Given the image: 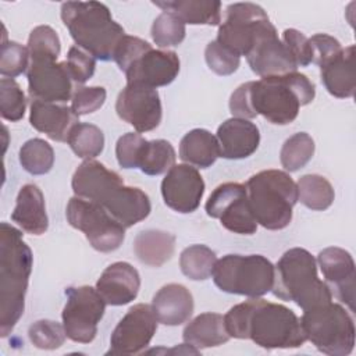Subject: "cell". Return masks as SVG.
Returning a JSON list of instances; mask_svg holds the SVG:
<instances>
[{
    "mask_svg": "<svg viewBox=\"0 0 356 356\" xmlns=\"http://www.w3.org/2000/svg\"><path fill=\"white\" fill-rule=\"evenodd\" d=\"M331 295L355 312V261L352 254L337 246L323 249L316 260Z\"/></svg>",
    "mask_w": 356,
    "mask_h": 356,
    "instance_id": "d6986e66",
    "label": "cell"
},
{
    "mask_svg": "<svg viewBox=\"0 0 356 356\" xmlns=\"http://www.w3.org/2000/svg\"><path fill=\"white\" fill-rule=\"evenodd\" d=\"M26 70L28 92L32 100L65 103L72 99V79L65 61L46 57H29Z\"/></svg>",
    "mask_w": 356,
    "mask_h": 356,
    "instance_id": "5bb4252c",
    "label": "cell"
},
{
    "mask_svg": "<svg viewBox=\"0 0 356 356\" xmlns=\"http://www.w3.org/2000/svg\"><path fill=\"white\" fill-rule=\"evenodd\" d=\"M314 96V83L295 71L239 85L229 97V110L236 118L249 120L260 114L271 124L286 125L295 121L299 108L312 103Z\"/></svg>",
    "mask_w": 356,
    "mask_h": 356,
    "instance_id": "6da1fadb",
    "label": "cell"
},
{
    "mask_svg": "<svg viewBox=\"0 0 356 356\" xmlns=\"http://www.w3.org/2000/svg\"><path fill=\"white\" fill-rule=\"evenodd\" d=\"M115 111L121 120L132 125L139 134L156 129L163 117L157 90L135 85H127L118 93Z\"/></svg>",
    "mask_w": 356,
    "mask_h": 356,
    "instance_id": "2e32d148",
    "label": "cell"
},
{
    "mask_svg": "<svg viewBox=\"0 0 356 356\" xmlns=\"http://www.w3.org/2000/svg\"><path fill=\"white\" fill-rule=\"evenodd\" d=\"M220 157L217 138L207 129L195 128L179 143V159L197 168H209Z\"/></svg>",
    "mask_w": 356,
    "mask_h": 356,
    "instance_id": "f1b7e54d",
    "label": "cell"
},
{
    "mask_svg": "<svg viewBox=\"0 0 356 356\" xmlns=\"http://www.w3.org/2000/svg\"><path fill=\"white\" fill-rule=\"evenodd\" d=\"M146 139L138 132H128L118 138L115 145L117 161L122 168H138Z\"/></svg>",
    "mask_w": 356,
    "mask_h": 356,
    "instance_id": "ee69618b",
    "label": "cell"
},
{
    "mask_svg": "<svg viewBox=\"0 0 356 356\" xmlns=\"http://www.w3.org/2000/svg\"><path fill=\"white\" fill-rule=\"evenodd\" d=\"M193 296L191 291L181 284H167L153 296L152 309L164 325H181L186 323L193 313Z\"/></svg>",
    "mask_w": 356,
    "mask_h": 356,
    "instance_id": "cb8c5ba5",
    "label": "cell"
},
{
    "mask_svg": "<svg viewBox=\"0 0 356 356\" xmlns=\"http://www.w3.org/2000/svg\"><path fill=\"white\" fill-rule=\"evenodd\" d=\"M19 163L32 175L47 174L54 164V150L40 138L29 139L19 149Z\"/></svg>",
    "mask_w": 356,
    "mask_h": 356,
    "instance_id": "d590c367",
    "label": "cell"
},
{
    "mask_svg": "<svg viewBox=\"0 0 356 356\" xmlns=\"http://www.w3.org/2000/svg\"><path fill=\"white\" fill-rule=\"evenodd\" d=\"M300 323L306 338L323 353L350 355L355 346V323L348 310L332 300L303 310Z\"/></svg>",
    "mask_w": 356,
    "mask_h": 356,
    "instance_id": "ba28073f",
    "label": "cell"
},
{
    "mask_svg": "<svg viewBox=\"0 0 356 356\" xmlns=\"http://www.w3.org/2000/svg\"><path fill=\"white\" fill-rule=\"evenodd\" d=\"M211 275L222 292L260 298L273 288L274 266L261 254H225L216 261Z\"/></svg>",
    "mask_w": 356,
    "mask_h": 356,
    "instance_id": "9c48e42d",
    "label": "cell"
},
{
    "mask_svg": "<svg viewBox=\"0 0 356 356\" xmlns=\"http://www.w3.org/2000/svg\"><path fill=\"white\" fill-rule=\"evenodd\" d=\"M152 49V44L147 43L146 40L136 38V36H129L125 35L120 44L117 46V50L114 53V61L117 63V65L120 67L121 71H127V68L140 56L143 54L146 50Z\"/></svg>",
    "mask_w": 356,
    "mask_h": 356,
    "instance_id": "7dc6e473",
    "label": "cell"
},
{
    "mask_svg": "<svg viewBox=\"0 0 356 356\" xmlns=\"http://www.w3.org/2000/svg\"><path fill=\"white\" fill-rule=\"evenodd\" d=\"M140 277L127 261L110 264L96 282V289L110 306H122L132 302L139 292Z\"/></svg>",
    "mask_w": 356,
    "mask_h": 356,
    "instance_id": "ffe728a7",
    "label": "cell"
},
{
    "mask_svg": "<svg viewBox=\"0 0 356 356\" xmlns=\"http://www.w3.org/2000/svg\"><path fill=\"white\" fill-rule=\"evenodd\" d=\"M175 236L161 229L140 231L134 239L138 260L149 267H161L174 254Z\"/></svg>",
    "mask_w": 356,
    "mask_h": 356,
    "instance_id": "f546056e",
    "label": "cell"
},
{
    "mask_svg": "<svg viewBox=\"0 0 356 356\" xmlns=\"http://www.w3.org/2000/svg\"><path fill=\"white\" fill-rule=\"evenodd\" d=\"M29 57H46L57 60L61 44L57 32L49 25H39L32 29L28 38Z\"/></svg>",
    "mask_w": 356,
    "mask_h": 356,
    "instance_id": "f35d334b",
    "label": "cell"
},
{
    "mask_svg": "<svg viewBox=\"0 0 356 356\" xmlns=\"http://www.w3.org/2000/svg\"><path fill=\"white\" fill-rule=\"evenodd\" d=\"M28 337L36 348L53 350L64 343L67 334L64 325L57 321L38 320L31 324L28 330Z\"/></svg>",
    "mask_w": 356,
    "mask_h": 356,
    "instance_id": "ab89813d",
    "label": "cell"
},
{
    "mask_svg": "<svg viewBox=\"0 0 356 356\" xmlns=\"http://www.w3.org/2000/svg\"><path fill=\"white\" fill-rule=\"evenodd\" d=\"M106 95L102 86H81L72 95L71 108L78 117L95 113L104 104Z\"/></svg>",
    "mask_w": 356,
    "mask_h": 356,
    "instance_id": "f6af8a7d",
    "label": "cell"
},
{
    "mask_svg": "<svg viewBox=\"0 0 356 356\" xmlns=\"http://www.w3.org/2000/svg\"><path fill=\"white\" fill-rule=\"evenodd\" d=\"M11 220L25 232L42 235L47 231L49 217L46 213L44 197L35 184L24 185L17 196Z\"/></svg>",
    "mask_w": 356,
    "mask_h": 356,
    "instance_id": "d4e9b609",
    "label": "cell"
},
{
    "mask_svg": "<svg viewBox=\"0 0 356 356\" xmlns=\"http://www.w3.org/2000/svg\"><path fill=\"white\" fill-rule=\"evenodd\" d=\"M204 58L209 68L217 75H231L241 64V57L221 46L217 40H211L204 50Z\"/></svg>",
    "mask_w": 356,
    "mask_h": 356,
    "instance_id": "b9f144b4",
    "label": "cell"
},
{
    "mask_svg": "<svg viewBox=\"0 0 356 356\" xmlns=\"http://www.w3.org/2000/svg\"><path fill=\"white\" fill-rule=\"evenodd\" d=\"M33 256L22 234L8 222L0 224V335L7 337L25 309V293Z\"/></svg>",
    "mask_w": 356,
    "mask_h": 356,
    "instance_id": "277c9868",
    "label": "cell"
},
{
    "mask_svg": "<svg viewBox=\"0 0 356 356\" xmlns=\"http://www.w3.org/2000/svg\"><path fill=\"white\" fill-rule=\"evenodd\" d=\"M61 19L75 44L96 60L110 61L124 28L111 17L108 7L99 1H65L61 4Z\"/></svg>",
    "mask_w": 356,
    "mask_h": 356,
    "instance_id": "5b68a950",
    "label": "cell"
},
{
    "mask_svg": "<svg viewBox=\"0 0 356 356\" xmlns=\"http://www.w3.org/2000/svg\"><path fill=\"white\" fill-rule=\"evenodd\" d=\"M161 195L170 209L188 214L199 207L204 195V181L193 165L174 164L161 181Z\"/></svg>",
    "mask_w": 356,
    "mask_h": 356,
    "instance_id": "e0dca14e",
    "label": "cell"
},
{
    "mask_svg": "<svg viewBox=\"0 0 356 356\" xmlns=\"http://www.w3.org/2000/svg\"><path fill=\"white\" fill-rule=\"evenodd\" d=\"M150 33L153 42L159 47L164 49L170 46H178L185 39L186 29L185 24L178 17L168 11H163L153 21Z\"/></svg>",
    "mask_w": 356,
    "mask_h": 356,
    "instance_id": "8d00e7d4",
    "label": "cell"
},
{
    "mask_svg": "<svg viewBox=\"0 0 356 356\" xmlns=\"http://www.w3.org/2000/svg\"><path fill=\"white\" fill-rule=\"evenodd\" d=\"M309 42L312 47V63L317 64L318 67L332 60L343 49L334 36L327 33H316L309 38Z\"/></svg>",
    "mask_w": 356,
    "mask_h": 356,
    "instance_id": "c3c4849f",
    "label": "cell"
},
{
    "mask_svg": "<svg viewBox=\"0 0 356 356\" xmlns=\"http://www.w3.org/2000/svg\"><path fill=\"white\" fill-rule=\"evenodd\" d=\"M31 125L57 142H67L71 129L79 122L78 115L68 106L32 100L29 113Z\"/></svg>",
    "mask_w": 356,
    "mask_h": 356,
    "instance_id": "603a6c76",
    "label": "cell"
},
{
    "mask_svg": "<svg viewBox=\"0 0 356 356\" xmlns=\"http://www.w3.org/2000/svg\"><path fill=\"white\" fill-rule=\"evenodd\" d=\"M71 185L75 196L97 203L125 228L145 220L152 211L150 199L142 189L124 185L115 171L93 159L78 165Z\"/></svg>",
    "mask_w": 356,
    "mask_h": 356,
    "instance_id": "3957f363",
    "label": "cell"
},
{
    "mask_svg": "<svg viewBox=\"0 0 356 356\" xmlns=\"http://www.w3.org/2000/svg\"><path fill=\"white\" fill-rule=\"evenodd\" d=\"M282 43L298 67H306L312 63L310 42L302 32L293 28L285 29L282 32Z\"/></svg>",
    "mask_w": 356,
    "mask_h": 356,
    "instance_id": "bcb514c9",
    "label": "cell"
},
{
    "mask_svg": "<svg viewBox=\"0 0 356 356\" xmlns=\"http://www.w3.org/2000/svg\"><path fill=\"white\" fill-rule=\"evenodd\" d=\"M26 108V99L19 85L13 78L0 81V114L7 121H19Z\"/></svg>",
    "mask_w": 356,
    "mask_h": 356,
    "instance_id": "74e56055",
    "label": "cell"
},
{
    "mask_svg": "<svg viewBox=\"0 0 356 356\" xmlns=\"http://www.w3.org/2000/svg\"><path fill=\"white\" fill-rule=\"evenodd\" d=\"M250 70L260 78L280 76L295 72L298 65L286 50L278 33L270 35L259 42L246 56Z\"/></svg>",
    "mask_w": 356,
    "mask_h": 356,
    "instance_id": "7402d4cb",
    "label": "cell"
},
{
    "mask_svg": "<svg viewBox=\"0 0 356 356\" xmlns=\"http://www.w3.org/2000/svg\"><path fill=\"white\" fill-rule=\"evenodd\" d=\"M71 150L81 159H95L104 149L103 131L88 122H78L70 132L67 139Z\"/></svg>",
    "mask_w": 356,
    "mask_h": 356,
    "instance_id": "836d02e7",
    "label": "cell"
},
{
    "mask_svg": "<svg viewBox=\"0 0 356 356\" xmlns=\"http://www.w3.org/2000/svg\"><path fill=\"white\" fill-rule=\"evenodd\" d=\"M274 33L277 29L260 6L234 3L225 8L216 40L236 56L246 57L259 42Z\"/></svg>",
    "mask_w": 356,
    "mask_h": 356,
    "instance_id": "30bf717a",
    "label": "cell"
},
{
    "mask_svg": "<svg viewBox=\"0 0 356 356\" xmlns=\"http://www.w3.org/2000/svg\"><path fill=\"white\" fill-rule=\"evenodd\" d=\"M296 188L298 200L314 211H323L328 209L335 197L332 185L328 182V179L318 174H306L300 177Z\"/></svg>",
    "mask_w": 356,
    "mask_h": 356,
    "instance_id": "4dcf8cb0",
    "label": "cell"
},
{
    "mask_svg": "<svg viewBox=\"0 0 356 356\" xmlns=\"http://www.w3.org/2000/svg\"><path fill=\"white\" fill-rule=\"evenodd\" d=\"M175 150L168 140H146L138 168L146 175H160L167 172L175 164Z\"/></svg>",
    "mask_w": 356,
    "mask_h": 356,
    "instance_id": "d6a6232c",
    "label": "cell"
},
{
    "mask_svg": "<svg viewBox=\"0 0 356 356\" xmlns=\"http://www.w3.org/2000/svg\"><path fill=\"white\" fill-rule=\"evenodd\" d=\"M65 296L67 302L61 317L67 338L79 343L92 342L107 303L97 289L89 285L67 288Z\"/></svg>",
    "mask_w": 356,
    "mask_h": 356,
    "instance_id": "7c38bea8",
    "label": "cell"
},
{
    "mask_svg": "<svg viewBox=\"0 0 356 356\" xmlns=\"http://www.w3.org/2000/svg\"><path fill=\"white\" fill-rule=\"evenodd\" d=\"M157 323L159 320L152 309V305H134L114 328L107 355L140 353L156 334Z\"/></svg>",
    "mask_w": 356,
    "mask_h": 356,
    "instance_id": "9a60e30c",
    "label": "cell"
},
{
    "mask_svg": "<svg viewBox=\"0 0 356 356\" xmlns=\"http://www.w3.org/2000/svg\"><path fill=\"white\" fill-rule=\"evenodd\" d=\"M65 64L72 82H75L76 85H82L95 74L96 58L81 47L72 46L68 50Z\"/></svg>",
    "mask_w": 356,
    "mask_h": 356,
    "instance_id": "7bdbcfd3",
    "label": "cell"
},
{
    "mask_svg": "<svg viewBox=\"0 0 356 356\" xmlns=\"http://www.w3.org/2000/svg\"><path fill=\"white\" fill-rule=\"evenodd\" d=\"M245 186L257 224L271 231L289 225L298 202V188L286 171L263 170L252 175Z\"/></svg>",
    "mask_w": 356,
    "mask_h": 356,
    "instance_id": "52a82bcc",
    "label": "cell"
},
{
    "mask_svg": "<svg viewBox=\"0 0 356 356\" xmlns=\"http://www.w3.org/2000/svg\"><path fill=\"white\" fill-rule=\"evenodd\" d=\"M153 4L174 14L184 24L214 26L221 22V3L217 0H163Z\"/></svg>",
    "mask_w": 356,
    "mask_h": 356,
    "instance_id": "83f0119b",
    "label": "cell"
},
{
    "mask_svg": "<svg viewBox=\"0 0 356 356\" xmlns=\"http://www.w3.org/2000/svg\"><path fill=\"white\" fill-rule=\"evenodd\" d=\"M29 60L28 47L18 42L4 40L0 50V74L4 78H15L26 72Z\"/></svg>",
    "mask_w": 356,
    "mask_h": 356,
    "instance_id": "60d3db41",
    "label": "cell"
},
{
    "mask_svg": "<svg viewBox=\"0 0 356 356\" xmlns=\"http://www.w3.org/2000/svg\"><path fill=\"white\" fill-rule=\"evenodd\" d=\"M182 338L196 349L213 348L225 343L231 337L227 332L224 316L218 313H202L184 328Z\"/></svg>",
    "mask_w": 356,
    "mask_h": 356,
    "instance_id": "4316f807",
    "label": "cell"
},
{
    "mask_svg": "<svg viewBox=\"0 0 356 356\" xmlns=\"http://www.w3.org/2000/svg\"><path fill=\"white\" fill-rule=\"evenodd\" d=\"M220 146V157L239 160L252 156L260 143L259 128L249 120L232 117L225 120L216 135Z\"/></svg>",
    "mask_w": 356,
    "mask_h": 356,
    "instance_id": "44dd1931",
    "label": "cell"
},
{
    "mask_svg": "<svg viewBox=\"0 0 356 356\" xmlns=\"http://www.w3.org/2000/svg\"><path fill=\"white\" fill-rule=\"evenodd\" d=\"M314 140L306 132H298L289 136L280 152V160L285 171L295 172L303 168L314 154Z\"/></svg>",
    "mask_w": 356,
    "mask_h": 356,
    "instance_id": "e575fe53",
    "label": "cell"
},
{
    "mask_svg": "<svg viewBox=\"0 0 356 356\" xmlns=\"http://www.w3.org/2000/svg\"><path fill=\"white\" fill-rule=\"evenodd\" d=\"M320 76L330 95L339 99L352 97L356 88L355 46L342 49L339 54L321 65Z\"/></svg>",
    "mask_w": 356,
    "mask_h": 356,
    "instance_id": "484cf974",
    "label": "cell"
},
{
    "mask_svg": "<svg viewBox=\"0 0 356 356\" xmlns=\"http://www.w3.org/2000/svg\"><path fill=\"white\" fill-rule=\"evenodd\" d=\"M224 323L229 337L250 339L264 349L299 348L307 341L300 318L291 309L260 298L231 307Z\"/></svg>",
    "mask_w": 356,
    "mask_h": 356,
    "instance_id": "7a4b0ae2",
    "label": "cell"
},
{
    "mask_svg": "<svg viewBox=\"0 0 356 356\" xmlns=\"http://www.w3.org/2000/svg\"><path fill=\"white\" fill-rule=\"evenodd\" d=\"M217 261L216 253L206 245H191L179 256V267L185 277L193 281L207 280Z\"/></svg>",
    "mask_w": 356,
    "mask_h": 356,
    "instance_id": "1f68e13d",
    "label": "cell"
},
{
    "mask_svg": "<svg viewBox=\"0 0 356 356\" xmlns=\"http://www.w3.org/2000/svg\"><path fill=\"white\" fill-rule=\"evenodd\" d=\"M179 72V58L172 50L149 49L125 71L127 85L159 88L171 83Z\"/></svg>",
    "mask_w": 356,
    "mask_h": 356,
    "instance_id": "ac0fdd59",
    "label": "cell"
},
{
    "mask_svg": "<svg viewBox=\"0 0 356 356\" xmlns=\"http://www.w3.org/2000/svg\"><path fill=\"white\" fill-rule=\"evenodd\" d=\"M206 213L209 217L220 220L221 225L234 234L252 235L257 229L243 184L218 185L206 202Z\"/></svg>",
    "mask_w": 356,
    "mask_h": 356,
    "instance_id": "4fadbf2b",
    "label": "cell"
},
{
    "mask_svg": "<svg viewBox=\"0 0 356 356\" xmlns=\"http://www.w3.org/2000/svg\"><path fill=\"white\" fill-rule=\"evenodd\" d=\"M274 296L295 302L302 310L332 300L328 285L317 275V261L303 248L286 250L274 266Z\"/></svg>",
    "mask_w": 356,
    "mask_h": 356,
    "instance_id": "8992f818",
    "label": "cell"
},
{
    "mask_svg": "<svg viewBox=\"0 0 356 356\" xmlns=\"http://www.w3.org/2000/svg\"><path fill=\"white\" fill-rule=\"evenodd\" d=\"M65 217L72 228L85 234L97 252H114L124 242L125 227L95 202L79 196L71 197L65 209Z\"/></svg>",
    "mask_w": 356,
    "mask_h": 356,
    "instance_id": "8fae6325",
    "label": "cell"
}]
</instances>
